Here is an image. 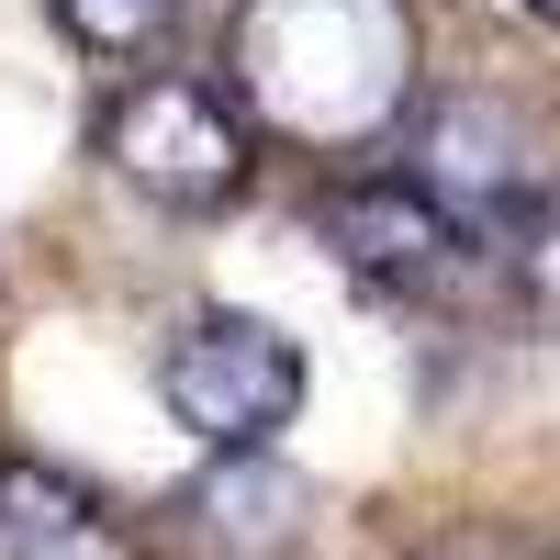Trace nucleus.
<instances>
[{
    "label": "nucleus",
    "instance_id": "nucleus-1",
    "mask_svg": "<svg viewBox=\"0 0 560 560\" xmlns=\"http://www.w3.org/2000/svg\"><path fill=\"white\" fill-rule=\"evenodd\" d=\"M224 102L269 147L348 158L415 113V12L404 0H236Z\"/></svg>",
    "mask_w": 560,
    "mask_h": 560
},
{
    "label": "nucleus",
    "instance_id": "nucleus-2",
    "mask_svg": "<svg viewBox=\"0 0 560 560\" xmlns=\"http://www.w3.org/2000/svg\"><path fill=\"white\" fill-rule=\"evenodd\" d=\"M404 147H415L404 179H415V191H427L482 258H504L538 213H560V202H549V135H538L516 102H493V90H438V102L415 113Z\"/></svg>",
    "mask_w": 560,
    "mask_h": 560
},
{
    "label": "nucleus",
    "instance_id": "nucleus-3",
    "mask_svg": "<svg viewBox=\"0 0 560 560\" xmlns=\"http://www.w3.org/2000/svg\"><path fill=\"white\" fill-rule=\"evenodd\" d=\"M102 168L158 213H236L258 179V135L202 79H135L102 113Z\"/></svg>",
    "mask_w": 560,
    "mask_h": 560
},
{
    "label": "nucleus",
    "instance_id": "nucleus-4",
    "mask_svg": "<svg viewBox=\"0 0 560 560\" xmlns=\"http://www.w3.org/2000/svg\"><path fill=\"white\" fill-rule=\"evenodd\" d=\"M158 404H168L213 459H247V448H269V438L303 415V348L280 337L269 314L202 303V314L158 348Z\"/></svg>",
    "mask_w": 560,
    "mask_h": 560
},
{
    "label": "nucleus",
    "instance_id": "nucleus-5",
    "mask_svg": "<svg viewBox=\"0 0 560 560\" xmlns=\"http://www.w3.org/2000/svg\"><path fill=\"white\" fill-rule=\"evenodd\" d=\"M314 236L337 247V269L382 303H459V280L482 269V247L415 191V179H337L314 213Z\"/></svg>",
    "mask_w": 560,
    "mask_h": 560
},
{
    "label": "nucleus",
    "instance_id": "nucleus-6",
    "mask_svg": "<svg viewBox=\"0 0 560 560\" xmlns=\"http://www.w3.org/2000/svg\"><path fill=\"white\" fill-rule=\"evenodd\" d=\"M303 538H314V482L280 471L269 448L213 459L179 493V549L191 560H303Z\"/></svg>",
    "mask_w": 560,
    "mask_h": 560
},
{
    "label": "nucleus",
    "instance_id": "nucleus-7",
    "mask_svg": "<svg viewBox=\"0 0 560 560\" xmlns=\"http://www.w3.org/2000/svg\"><path fill=\"white\" fill-rule=\"evenodd\" d=\"M0 560H158L102 482L57 459H0Z\"/></svg>",
    "mask_w": 560,
    "mask_h": 560
},
{
    "label": "nucleus",
    "instance_id": "nucleus-8",
    "mask_svg": "<svg viewBox=\"0 0 560 560\" xmlns=\"http://www.w3.org/2000/svg\"><path fill=\"white\" fill-rule=\"evenodd\" d=\"M45 12H57L68 45H90V57H158L179 0H45Z\"/></svg>",
    "mask_w": 560,
    "mask_h": 560
},
{
    "label": "nucleus",
    "instance_id": "nucleus-9",
    "mask_svg": "<svg viewBox=\"0 0 560 560\" xmlns=\"http://www.w3.org/2000/svg\"><path fill=\"white\" fill-rule=\"evenodd\" d=\"M504 269V303H516V325H538V337H560V213H538L516 247L493 258Z\"/></svg>",
    "mask_w": 560,
    "mask_h": 560
},
{
    "label": "nucleus",
    "instance_id": "nucleus-10",
    "mask_svg": "<svg viewBox=\"0 0 560 560\" xmlns=\"http://www.w3.org/2000/svg\"><path fill=\"white\" fill-rule=\"evenodd\" d=\"M415 560H560V549L527 538V527H448V538H427Z\"/></svg>",
    "mask_w": 560,
    "mask_h": 560
},
{
    "label": "nucleus",
    "instance_id": "nucleus-11",
    "mask_svg": "<svg viewBox=\"0 0 560 560\" xmlns=\"http://www.w3.org/2000/svg\"><path fill=\"white\" fill-rule=\"evenodd\" d=\"M527 12H538V23H560V0H527Z\"/></svg>",
    "mask_w": 560,
    "mask_h": 560
}]
</instances>
